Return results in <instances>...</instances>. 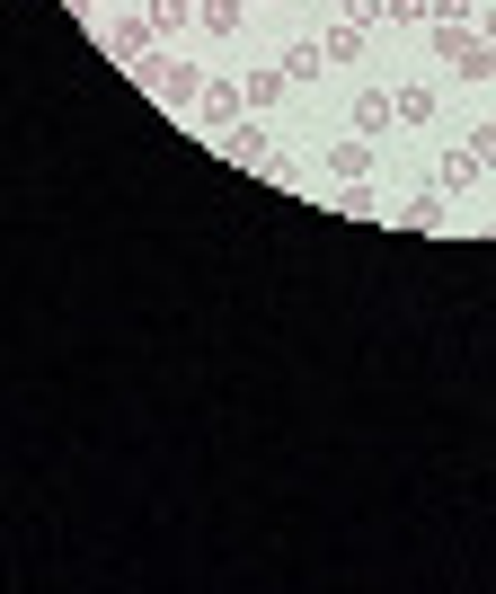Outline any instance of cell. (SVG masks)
<instances>
[{"label":"cell","instance_id":"obj_1","mask_svg":"<svg viewBox=\"0 0 496 594\" xmlns=\"http://www.w3.org/2000/svg\"><path fill=\"white\" fill-rule=\"evenodd\" d=\"M319 71H328V45H293L284 54V80H319Z\"/></svg>","mask_w":496,"mask_h":594},{"label":"cell","instance_id":"obj_2","mask_svg":"<svg viewBox=\"0 0 496 594\" xmlns=\"http://www.w3.org/2000/svg\"><path fill=\"white\" fill-rule=\"evenodd\" d=\"M390 116H399V98H372V89L355 98V125H364V133H372V125H390Z\"/></svg>","mask_w":496,"mask_h":594},{"label":"cell","instance_id":"obj_3","mask_svg":"<svg viewBox=\"0 0 496 594\" xmlns=\"http://www.w3.org/2000/svg\"><path fill=\"white\" fill-rule=\"evenodd\" d=\"M434 116V89H399V125H426Z\"/></svg>","mask_w":496,"mask_h":594},{"label":"cell","instance_id":"obj_4","mask_svg":"<svg viewBox=\"0 0 496 594\" xmlns=\"http://www.w3.org/2000/svg\"><path fill=\"white\" fill-rule=\"evenodd\" d=\"M470 160H479V169H496V125H479V142H470Z\"/></svg>","mask_w":496,"mask_h":594}]
</instances>
